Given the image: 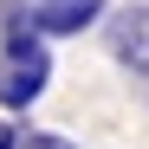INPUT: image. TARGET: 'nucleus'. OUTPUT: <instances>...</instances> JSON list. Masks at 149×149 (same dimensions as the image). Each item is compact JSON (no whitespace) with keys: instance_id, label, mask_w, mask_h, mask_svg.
Segmentation results:
<instances>
[{"instance_id":"obj_4","label":"nucleus","mask_w":149,"mask_h":149,"mask_svg":"<svg viewBox=\"0 0 149 149\" xmlns=\"http://www.w3.org/2000/svg\"><path fill=\"white\" fill-rule=\"evenodd\" d=\"M19 149H78V143H71V136H52V130H26Z\"/></svg>"},{"instance_id":"obj_2","label":"nucleus","mask_w":149,"mask_h":149,"mask_svg":"<svg viewBox=\"0 0 149 149\" xmlns=\"http://www.w3.org/2000/svg\"><path fill=\"white\" fill-rule=\"evenodd\" d=\"M104 45L123 71L149 78V0H123V7L104 13Z\"/></svg>"},{"instance_id":"obj_5","label":"nucleus","mask_w":149,"mask_h":149,"mask_svg":"<svg viewBox=\"0 0 149 149\" xmlns=\"http://www.w3.org/2000/svg\"><path fill=\"white\" fill-rule=\"evenodd\" d=\"M0 149H19V136H13V130H7V123H0Z\"/></svg>"},{"instance_id":"obj_3","label":"nucleus","mask_w":149,"mask_h":149,"mask_svg":"<svg viewBox=\"0 0 149 149\" xmlns=\"http://www.w3.org/2000/svg\"><path fill=\"white\" fill-rule=\"evenodd\" d=\"M104 13V0H33V7H0V19H7L13 33H84L91 19Z\"/></svg>"},{"instance_id":"obj_1","label":"nucleus","mask_w":149,"mask_h":149,"mask_svg":"<svg viewBox=\"0 0 149 149\" xmlns=\"http://www.w3.org/2000/svg\"><path fill=\"white\" fill-rule=\"evenodd\" d=\"M45 84H52V52H45V39L7 33V45H0V104L26 110L33 97H45Z\"/></svg>"}]
</instances>
